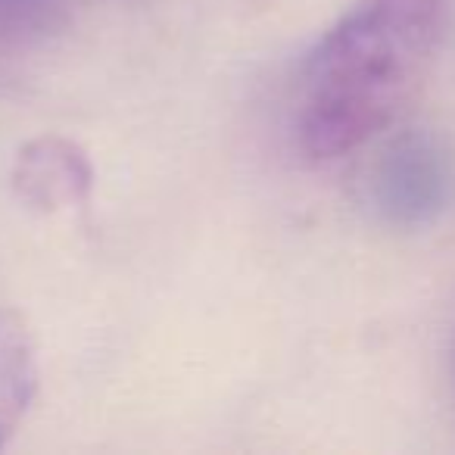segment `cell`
Segmentation results:
<instances>
[{"mask_svg":"<svg viewBox=\"0 0 455 455\" xmlns=\"http://www.w3.org/2000/svg\"><path fill=\"white\" fill-rule=\"evenodd\" d=\"M443 32L446 0H353L299 69V150L337 159L387 132L415 100Z\"/></svg>","mask_w":455,"mask_h":455,"instance_id":"1","label":"cell"},{"mask_svg":"<svg viewBox=\"0 0 455 455\" xmlns=\"http://www.w3.org/2000/svg\"><path fill=\"white\" fill-rule=\"evenodd\" d=\"M368 203L393 228L434 225L455 203L452 150L430 132H399L368 169Z\"/></svg>","mask_w":455,"mask_h":455,"instance_id":"2","label":"cell"},{"mask_svg":"<svg viewBox=\"0 0 455 455\" xmlns=\"http://www.w3.org/2000/svg\"><path fill=\"white\" fill-rule=\"evenodd\" d=\"M13 190L26 206L38 212H60V209L88 203L94 188L91 159L76 140L44 134L28 140L13 163Z\"/></svg>","mask_w":455,"mask_h":455,"instance_id":"3","label":"cell"},{"mask_svg":"<svg viewBox=\"0 0 455 455\" xmlns=\"http://www.w3.org/2000/svg\"><path fill=\"white\" fill-rule=\"evenodd\" d=\"M38 396V349L28 322L0 309V452L13 443Z\"/></svg>","mask_w":455,"mask_h":455,"instance_id":"4","label":"cell"},{"mask_svg":"<svg viewBox=\"0 0 455 455\" xmlns=\"http://www.w3.org/2000/svg\"><path fill=\"white\" fill-rule=\"evenodd\" d=\"M69 0H0V44H32L60 32Z\"/></svg>","mask_w":455,"mask_h":455,"instance_id":"5","label":"cell"}]
</instances>
